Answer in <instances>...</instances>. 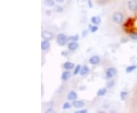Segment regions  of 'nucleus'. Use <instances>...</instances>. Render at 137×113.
I'll return each mask as SVG.
<instances>
[{"instance_id":"nucleus-1","label":"nucleus","mask_w":137,"mask_h":113,"mask_svg":"<svg viewBox=\"0 0 137 113\" xmlns=\"http://www.w3.org/2000/svg\"><path fill=\"white\" fill-rule=\"evenodd\" d=\"M68 38L67 36L66 35V34H59V35L57 36V43H58V45H60V46H63V45H65L67 41H68Z\"/></svg>"},{"instance_id":"nucleus-2","label":"nucleus","mask_w":137,"mask_h":113,"mask_svg":"<svg viewBox=\"0 0 137 113\" xmlns=\"http://www.w3.org/2000/svg\"><path fill=\"white\" fill-rule=\"evenodd\" d=\"M112 19L116 24H121L123 21V15L120 12H115L113 15Z\"/></svg>"},{"instance_id":"nucleus-3","label":"nucleus","mask_w":137,"mask_h":113,"mask_svg":"<svg viewBox=\"0 0 137 113\" xmlns=\"http://www.w3.org/2000/svg\"><path fill=\"white\" fill-rule=\"evenodd\" d=\"M117 73L116 69L114 67H110L106 71V78L107 79H111L113 76H114Z\"/></svg>"},{"instance_id":"nucleus-4","label":"nucleus","mask_w":137,"mask_h":113,"mask_svg":"<svg viewBox=\"0 0 137 113\" xmlns=\"http://www.w3.org/2000/svg\"><path fill=\"white\" fill-rule=\"evenodd\" d=\"M128 8L132 12H136L137 10V1L136 0H130L128 2Z\"/></svg>"},{"instance_id":"nucleus-5","label":"nucleus","mask_w":137,"mask_h":113,"mask_svg":"<svg viewBox=\"0 0 137 113\" xmlns=\"http://www.w3.org/2000/svg\"><path fill=\"white\" fill-rule=\"evenodd\" d=\"M41 36L43 38L46 39V40H51L53 38V33L47 31H43L41 33Z\"/></svg>"},{"instance_id":"nucleus-6","label":"nucleus","mask_w":137,"mask_h":113,"mask_svg":"<svg viewBox=\"0 0 137 113\" xmlns=\"http://www.w3.org/2000/svg\"><path fill=\"white\" fill-rule=\"evenodd\" d=\"M78 95H77V93L75 92V91H70L67 95V99L69 100H71V101H74L77 99Z\"/></svg>"},{"instance_id":"nucleus-7","label":"nucleus","mask_w":137,"mask_h":113,"mask_svg":"<svg viewBox=\"0 0 137 113\" xmlns=\"http://www.w3.org/2000/svg\"><path fill=\"white\" fill-rule=\"evenodd\" d=\"M80 75L81 76H85L89 73V67L87 65H84L83 67H81L80 69Z\"/></svg>"},{"instance_id":"nucleus-8","label":"nucleus","mask_w":137,"mask_h":113,"mask_svg":"<svg viewBox=\"0 0 137 113\" xmlns=\"http://www.w3.org/2000/svg\"><path fill=\"white\" fill-rule=\"evenodd\" d=\"M89 62L93 65L98 64L100 62V57L98 56H92L89 59Z\"/></svg>"},{"instance_id":"nucleus-9","label":"nucleus","mask_w":137,"mask_h":113,"mask_svg":"<svg viewBox=\"0 0 137 113\" xmlns=\"http://www.w3.org/2000/svg\"><path fill=\"white\" fill-rule=\"evenodd\" d=\"M78 44L76 41H72V42L69 43L68 45V48L70 50H75L78 48Z\"/></svg>"},{"instance_id":"nucleus-10","label":"nucleus","mask_w":137,"mask_h":113,"mask_svg":"<svg viewBox=\"0 0 137 113\" xmlns=\"http://www.w3.org/2000/svg\"><path fill=\"white\" fill-rule=\"evenodd\" d=\"M71 76V73L69 71H65L63 72L62 74V76H61V79L64 81H66L68 80Z\"/></svg>"},{"instance_id":"nucleus-11","label":"nucleus","mask_w":137,"mask_h":113,"mask_svg":"<svg viewBox=\"0 0 137 113\" xmlns=\"http://www.w3.org/2000/svg\"><path fill=\"white\" fill-rule=\"evenodd\" d=\"M49 47H50V43H49L48 40H44L43 41H42V43H41V49L43 50H47Z\"/></svg>"},{"instance_id":"nucleus-12","label":"nucleus","mask_w":137,"mask_h":113,"mask_svg":"<svg viewBox=\"0 0 137 113\" xmlns=\"http://www.w3.org/2000/svg\"><path fill=\"white\" fill-rule=\"evenodd\" d=\"M72 105L76 108H81V107L84 106L85 103H84V102H82V101H74L72 102Z\"/></svg>"},{"instance_id":"nucleus-13","label":"nucleus","mask_w":137,"mask_h":113,"mask_svg":"<svg viewBox=\"0 0 137 113\" xmlns=\"http://www.w3.org/2000/svg\"><path fill=\"white\" fill-rule=\"evenodd\" d=\"M63 67L65 68L66 69H68V70H69V69H72V68H74V64H72V62H66L65 64H63Z\"/></svg>"},{"instance_id":"nucleus-14","label":"nucleus","mask_w":137,"mask_h":113,"mask_svg":"<svg viewBox=\"0 0 137 113\" xmlns=\"http://www.w3.org/2000/svg\"><path fill=\"white\" fill-rule=\"evenodd\" d=\"M91 21L95 24H99L100 23V18L99 16H93L91 19Z\"/></svg>"},{"instance_id":"nucleus-15","label":"nucleus","mask_w":137,"mask_h":113,"mask_svg":"<svg viewBox=\"0 0 137 113\" xmlns=\"http://www.w3.org/2000/svg\"><path fill=\"white\" fill-rule=\"evenodd\" d=\"M106 93H107V89H106V88H101V89H100V90L98 91V92H97V94H98V96H103V95H104Z\"/></svg>"},{"instance_id":"nucleus-16","label":"nucleus","mask_w":137,"mask_h":113,"mask_svg":"<svg viewBox=\"0 0 137 113\" xmlns=\"http://www.w3.org/2000/svg\"><path fill=\"white\" fill-rule=\"evenodd\" d=\"M136 69V66H135V65H131V66H129V67H126V73H131V72H133L134 69Z\"/></svg>"},{"instance_id":"nucleus-17","label":"nucleus","mask_w":137,"mask_h":113,"mask_svg":"<svg viewBox=\"0 0 137 113\" xmlns=\"http://www.w3.org/2000/svg\"><path fill=\"white\" fill-rule=\"evenodd\" d=\"M44 5L47 7H52L54 5V2L53 0H44Z\"/></svg>"},{"instance_id":"nucleus-18","label":"nucleus","mask_w":137,"mask_h":113,"mask_svg":"<svg viewBox=\"0 0 137 113\" xmlns=\"http://www.w3.org/2000/svg\"><path fill=\"white\" fill-rule=\"evenodd\" d=\"M130 37L133 40H137V32H131L130 34Z\"/></svg>"},{"instance_id":"nucleus-19","label":"nucleus","mask_w":137,"mask_h":113,"mask_svg":"<svg viewBox=\"0 0 137 113\" xmlns=\"http://www.w3.org/2000/svg\"><path fill=\"white\" fill-rule=\"evenodd\" d=\"M114 80H111V81H108L107 83V88H111V87H113L114 86Z\"/></svg>"},{"instance_id":"nucleus-20","label":"nucleus","mask_w":137,"mask_h":113,"mask_svg":"<svg viewBox=\"0 0 137 113\" xmlns=\"http://www.w3.org/2000/svg\"><path fill=\"white\" fill-rule=\"evenodd\" d=\"M127 94H128V92H126V91H122V92H120V97H121V99H122L123 100H124V99H126Z\"/></svg>"},{"instance_id":"nucleus-21","label":"nucleus","mask_w":137,"mask_h":113,"mask_svg":"<svg viewBox=\"0 0 137 113\" xmlns=\"http://www.w3.org/2000/svg\"><path fill=\"white\" fill-rule=\"evenodd\" d=\"M71 106H70V104L69 103V102H65L63 104V106H62V109H64V110H66V109H69Z\"/></svg>"},{"instance_id":"nucleus-22","label":"nucleus","mask_w":137,"mask_h":113,"mask_svg":"<svg viewBox=\"0 0 137 113\" xmlns=\"http://www.w3.org/2000/svg\"><path fill=\"white\" fill-rule=\"evenodd\" d=\"M89 28H91V31L92 32V33H94V32H95L96 31H98V26H96V25H95V26H93V27H91V25H89Z\"/></svg>"},{"instance_id":"nucleus-23","label":"nucleus","mask_w":137,"mask_h":113,"mask_svg":"<svg viewBox=\"0 0 137 113\" xmlns=\"http://www.w3.org/2000/svg\"><path fill=\"white\" fill-rule=\"evenodd\" d=\"M80 69H81V66L80 65L76 66V67L75 69V71H74V75H77L78 73V72H80Z\"/></svg>"},{"instance_id":"nucleus-24","label":"nucleus","mask_w":137,"mask_h":113,"mask_svg":"<svg viewBox=\"0 0 137 113\" xmlns=\"http://www.w3.org/2000/svg\"><path fill=\"white\" fill-rule=\"evenodd\" d=\"M69 40H71L72 41H77L78 40V34H76V36H72L69 38Z\"/></svg>"},{"instance_id":"nucleus-25","label":"nucleus","mask_w":137,"mask_h":113,"mask_svg":"<svg viewBox=\"0 0 137 113\" xmlns=\"http://www.w3.org/2000/svg\"><path fill=\"white\" fill-rule=\"evenodd\" d=\"M62 7H61V6H59V5H57L56 8H55V11H56L57 12H62Z\"/></svg>"},{"instance_id":"nucleus-26","label":"nucleus","mask_w":137,"mask_h":113,"mask_svg":"<svg viewBox=\"0 0 137 113\" xmlns=\"http://www.w3.org/2000/svg\"><path fill=\"white\" fill-rule=\"evenodd\" d=\"M88 111L86 109H84V110H80V111H77L76 113H86Z\"/></svg>"},{"instance_id":"nucleus-27","label":"nucleus","mask_w":137,"mask_h":113,"mask_svg":"<svg viewBox=\"0 0 137 113\" xmlns=\"http://www.w3.org/2000/svg\"><path fill=\"white\" fill-rule=\"evenodd\" d=\"M88 5H89V7H90V8H92V5H91V0H88Z\"/></svg>"},{"instance_id":"nucleus-28","label":"nucleus","mask_w":137,"mask_h":113,"mask_svg":"<svg viewBox=\"0 0 137 113\" xmlns=\"http://www.w3.org/2000/svg\"><path fill=\"white\" fill-rule=\"evenodd\" d=\"M86 32H87V31H83V37H85V36Z\"/></svg>"},{"instance_id":"nucleus-29","label":"nucleus","mask_w":137,"mask_h":113,"mask_svg":"<svg viewBox=\"0 0 137 113\" xmlns=\"http://www.w3.org/2000/svg\"><path fill=\"white\" fill-rule=\"evenodd\" d=\"M57 1L58 2H62L64 0H57Z\"/></svg>"}]
</instances>
